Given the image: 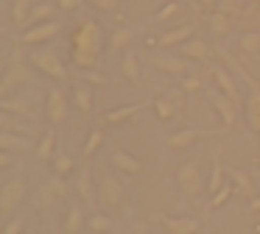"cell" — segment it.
Here are the masks:
<instances>
[{
    "label": "cell",
    "instance_id": "obj_43",
    "mask_svg": "<svg viewBox=\"0 0 260 234\" xmlns=\"http://www.w3.org/2000/svg\"><path fill=\"white\" fill-rule=\"evenodd\" d=\"M95 9H101V11H118V6H120V0H90Z\"/></svg>",
    "mask_w": 260,
    "mask_h": 234
},
{
    "label": "cell",
    "instance_id": "obj_45",
    "mask_svg": "<svg viewBox=\"0 0 260 234\" xmlns=\"http://www.w3.org/2000/svg\"><path fill=\"white\" fill-rule=\"evenodd\" d=\"M3 128H14V117L6 114V111H0V131Z\"/></svg>",
    "mask_w": 260,
    "mask_h": 234
},
{
    "label": "cell",
    "instance_id": "obj_46",
    "mask_svg": "<svg viewBox=\"0 0 260 234\" xmlns=\"http://www.w3.org/2000/svg\"><path fill=\"white\" fill-rule=\"evenodd\" d=\"M9 165H12V153H9V150H0V170L9 167Z\"/></svg>",
    "mask_w": 260,
    "mask_h": 234
},
{
    "label": "cell",
    "instance_id": "obj_51",
    "mask_svg": "<svg viewBox=\"0 0 260 234\" xmlns=\"http://www.w3.org/2000/svg\"><path fill=\"white\" fill-rule=\"evenodd\" d=\"M218 3H221V11H224L226 6H232V0H218Z\"/></svg>",
    "mask_w": 260,
    "mask_h": 234
},
{
    "label": "cell",
    "instance_id": "obj_27",
    "mask_svg": "<svg viewBox=\"0 0 260 234\" xmlns=\"http://www.w3.org/2000/svg\"><path fill=\"white\" fill-rule=\"evenodd\" d=\"M48 20H53V6L42 0V3H34L28 20H25V28H28V25H37V22H48Z\"/></svg>",
    "mask_w": 260,
    "mask_h": 234
},
{
    "label": "cell",
    "instance_id": "obj_2",
    "mask_svg": "<svg viewBox=\"0 0 260 234\" xmlns=\"http://www.w3.org/2000/svg\"><path fill=\"white\" fill-rule=\"evenodd\" d=\"M28 61H31V67H37V70L42 72V75L53 78V81H68V67H64L62 56H59L56 50L40 48V45H37L28 53Z\"/></svg>",
    "mask_w": 260,
    "mask_h": 234
},
{
    "label": "cell",
    "instance_id": "obj_39",
    "mask_svg": "<svg viewBox=\"0 0 260 234\" xmlns=\"http://www.w3.org/2000/svg\"><path fill=\"white\" fill-rule=\"evenodd\" d=\"M179 9H182V6L176 3V0H171V3H165L162 9L157 11V17H154V20H157V22H168L174 14H179Z\"/></svg>",
    "mask_w": 260,
    "mask_h": 234
},
{
    "label": "cell",
    "instance_id": "obj_40",
    "mask_svg": "<svg viewBox=\"0 0 260 234\" xmlns=\"http://www.w3.org/2000/svg\"><path fill=\"white\" fill-rule=\"evenodd\" d=\"M79 75H81V81L95 84V87H107V84H109V78L101 75V72H95V70H79Z\"/></svg>",
    "mask_w": 260,
    "mask_h": 234
},
{
    "label": "cell",
    "instance_id": "obj_33",
    "mask_svg": "<svg viewBox=\"0 0 260 234\" xmlns=\"http://www.w3.org/2000/svg\"><path fill=\"white\" fill-rule=\"evenodd\" d=\"M31 9H34L31 0H12V20H14V25H25Z\"/></svg>",
    "mask_w": 260,
    "mask_h": 234
},
{
    "label": "cell",
    "instance_id": "obj_19",
    "mask_svg": "<svg viewBox=\"0 0 260 234\" xmlns=\"http://www.w3.org/2000/svg\"><path fill=\"white\" fill-rule=\"evenodd\" d=\"M25 148H31V139L25 137V134H17V131H12V128H3L0 131V150H25Z\"/></svg>",
    "mask_w": 260,
    "mask_h": 234
},
{
    "label": "cell",
    "instance_id": "obj_49",
    "mask_svg": "<svg viewBox=\"0 0 260 234\" xmlns=\"http://www.w3.org/2000/svg\"><path fill=\"white\" fill-rule=\"evenodd\" d=\"M252 212H260V198H252Z\"/></svg>",
    "mask_w": 260,
    "mask_h": 234
},
{
    "label": "cell",
    "instance_id": "obj_17",
    "mask_svg": "<svg viewBox=\"0 0 260 234\" xmlns=\"http://www.w3.org/2000/svg\"><path fill=\"white\" fill-rule=\"evenodd\" d=\"M40 192H42V204H56V201H62L68 195V184H64L62 176H51L42 184Z\"/></svg>",
    "mask_w": 260,
    "mask_h": 234
},
{
    "label": "cell",
    "instance_id": "obj_8",
    "mask_svg": "<svg viewBox=\"0 0 260 234\" xmlns=\"http://www.w3.org/2000/svg\"><path fill=\"white\" fill-rule=\"evenodd\" d=\"M45 114L53 126L68 120V95L59 87H48V100H45Z\"/></svg>",
    "mask_w": 260,
    "mask_h": 234
},
{
    "label": "cell",
    "instance_id": "obj_48",
    "mask_svg": "<svg viewBox=\"0 0 260 234\" xmlns=\"http://www.w3.org/2000/svg\"><path fill=\"white\" fill-rule=\"evenodd\" d=\"M193 3H199V6H207V9H210V6H215L218 0H193Z\"/></svg>",
    "mask_w": 260,
    "mask_h": 234
},
{
    "label": "cell",
    "instance_id": "obj_5",
    "mask_svg": "<svg viewBox=\"0 0 260 234\" xmlns=\"http://www.w3.org/2000/svg\"><path fill=\"white\" fill-rule=\"evenodd\" d=\"M59 31H62V25H59L56 20L37 22V25H28L23 33H20V42H23V45H31V48H37V45H42V42H48V39H53Z\"/></svg>",
    "mask_w": 260,
    "mask_h": 234
},
{
    "label": "cell",
    "instance_id": "obj_15",
    "mask_svg": "<svg viewBox=\"0 0 260 234\" xmlns=\"http://www.w3.org/2000/svg\"><path fill=\"white\" fill-rule=\"evenodd\" d=\"M76 195H79L84 204H92L95 201V184H92V173L90 167H79V173H76Z\"/></svg>",
    "mask_w": 260,
    "mask_h": 234
},
{
    "label": "cell",
    "instance_id": "obj_34",
    "mask_svg": "<svg viewBox=\"0 0 260 234\" xmlns=\"http://www.w3.org/2000/svg\"><path fill=\"white\" fill-rule=\"evenodd\" d=\"M81 226H84V212H81V206H70L68 217H64V231L76 234Z\"/></svg>",
    "mask_w": 260,
    "mask_h": 234
},
{
    "label": "cell",
    "instance_id": "obj_55",
    "mask_svg": "<svg viewBox=\"0 0 260 234\" xmlns=\"http://www.w3.org/2000/svg\"><path fill=\"white\" fill-rule=\"evenodd\" d=\"M109 234H112V231H109Z\"/></svg>",
    "mask_w": 260,
    "mask_h": 234
},
{
    "label": "cell",
    "instance_id": "obj_23",
    "mask_svg": "<svg viewBox=\"0 0 260 234\" xmlns=\"http://www.w3.org/2000/svg\"><path fill=\"white\" fill-rule=\"evenodd\" d=\"M56 131H53V128H48L45 134H42V139L40 142H37V159H42V162H51L53 159V153H56Z\"/></svg>",
    "mask_w": 260,
    "mask_h": 234
},
{
    "label": "cell",
    "instance_id": "obj_54",
    "mask_svg": "<svg viewBox=\"0 0 260 234\" xmlns=\"http://www.w3.org/2000/svg\"><path fill=\"white\" fill-rule=\"evenodd\" d=\"M257 165H260V156H257Z\"/></svg>",
    "mask_w": 260,
    "mask_h": 234
},
{
    "label": "cell",
    "instance_id": "obj_53",
    "mask_svg": "<svg viewBox=\"0 0 260 234\" xmlns=\"http://www.w3.org/2000/svg\"><path fill=\"white\" fill-rule=\"evenodd\" d=\"M238 3H246V0H238Z\"/></svg>",
    "mask_w": 260,
    "mask_h": 234
},
{
    "label": "cell",
    "instance_id": "obj_16",
    "mask_svg": "<svg viewBox=\"0 0 260 234\" xmlns=\"http://www.w3.org/2000/svg\"><path fill=\"white\" fill-rule=\"evenodd\" d=\"M182 56H185V59H190V61H210L213 50H210V45L204 42V39L190 36L185 45H182Z\"/></svg>",
    "mask_w": 260,
    "mask_h": 234
},
{
    "label": "cell",
    "instance_id": "obj_41",
    "mask_svg": "<svg viewBox=\"0 0 260 234\" xmlns=\"http://www.w3.org/2000/svg\"><path fill=\"white\" fill-rule=\"evenodd\" d=\"M23 228H25V217L17 215V217H12V220L3 226V234H23Z\"/></svg>",
    "mask_w": 260,
    "mask_h": 234
},
{
    "label": "cell",
    "instance_id": "obj_56",
    "mask_svg": "<svg viewBox=\"0 0 260 234\" xmlns=\"http://www.w3.org/2000/svg\"><path fill=\"white\" fill-rule=\"evenodd\" d=\"M257 11H260V9H257Z\"/></svg>",
    "mask_w": 260,
    "mask_h": 234
},
{
    "label": "cell",
    "instance_id": "obj_12",
    "mask_svg": "<svg viewBox=\"0 0 260 234\" xmlns=\"http://www.w3.org/2000/svg\"><path fill=\"white\" fill-rule=\"evenodd\" d=\"M154 67H159L162 72H171V75H185L187 67H190V59L185 56H174V53H159L154 56Z\"/></svg>",
    "mask_w": 260,
    "mask_h": 234
},
{
    "label": "cell",
    "instance_id": "obj_26",
    "mask_svg": "<svg viewBox=\"0 0 260 234\" xmlns=\"http://www.w3.org/2000/svg\"><path fill=\"white\" fill-rule=\"evenodd\" d=\"M51 167H53V176H62L64 178V176H70V173H73L76 162H73V156L56 150V153H53V159H51Z\"/></svg>",
    "mask_w": 260,
    "mask_h": 234
},
{
    "label": "cell",
    "instance_id": "obj_6",
    "mask_svg": "<svg viewBox=\"0 0 260 234\" xmlns=\"http://www.w3.org/2000/svg\"><path fill=\"white\" fill-rule=\"evenodd\" d=\"M120 201H123V184L115 176H104L101 184H98V204L109 212V209H118Z\"/></svg>",
    "mask_w": 260,
    "mask_h": 234
},
{
    "label": "cell",
    "instance_id": "obj_4",
    "mask_svg": "<svg viewBox=\"0 0 260 234\" xmlns=\"http://www.w3.org/2000/svg\"><path fill=\"white\" fill-rule=\"evenodd\" d=\"M176 184H179V189L185 195H190V198H196V195L202 192L204 178H202V170H199L196 162H185V165L176 170Z\"/></svg>",
    "mask_w": 260,
    "mask_h": 234
},
{
    "label": "cell",
    "instance_id": "obj_42",
    "mask_svg": "<svg viewBox=\"0 0 260 234\" xmlns=\"http://www.w3.org/2000/svg\"><path fill=\"white\" fill-rule=\"evenodd\" d=\"M199 89H202V78L199 75H187L185 81H182V92L193 95V92H199Z\"/></svg>",
    "mask_w": 260,
    "mask_h": 234
},
{
    "label": "cell",
    "instance_id": "obj_50",
    "mask_svg": "<svg viewBox=\"0 0 260 234\" xmlns=\"http://www.w3.org/2000/svg\"><path fill=\"white\" fill-rule=\"evenodd\" d=\"M3 75H6V61L0 59V81H3Z\"/></svg>",
    "mask_w": 260,
    "mask_h": 234
},
{
    "label": "cell",
    "instance_id": "obj_29",
    "mask_svg": "<svg viewBox=\"0 0 260 234\" xmlns=\"http://www.w3.org/2000/svg\"><path fill=\"white\" fill-rule=\"evenodd\" d=\"M120 70L129 78L132 84H140V59L135 53H123V61H120Z\"/></svg>",
    "mask_w": 260,
    "mask_h": 234
},
{
    "label": "cell",
    "instance_id": "obj_10",
    "mask_svg": "<svg viewBox=\"0 0 260 234\" xmlns=\"http://www.w3.org/2000/svg\"><path fill=\"white\" fill-rule=\"evenodd\" d=\"M213 106H215V111H218V117H221V123H224V128H232L238 123V109H235V100L232 98H226L224 92H213Z\"/></svg>",
    "mask_w": 260,
    "mask_h": 234
},
{
    "label": "cell",
    "instance_id": "obj_11",
    "mask_svg": "<svg viewBox=\"0 0 260 234\" xmlns=\"http://www.w3.org/2000/svg\"><path fill=\"white\" fill-rule=\"evenodd\" d=\"M213 81H215V87H218L226 98L235 100V103H241V100H243L241 98V89H238L235 78H232V72H230V67H213Z\"/></svg>",
    "mask_w": 260,
    "mask_h": 234
},
{
    "label": "cell",
    "instance_id": "obj_13",
    "mask_svg": "<svg viewBox=\"0 0 260 234\" xmlns=\"http://www.w3.org/2000/svg\"><path fill=\"white\" fill-rule=\"evenodd\" d=\"M159 223L168 228L171 234H196L202 228V223L196 217H171V215H159Z\"/></svg>",
    "mask_w": 260,
    "mask_h": 234
},
{
    "label": "cell",
    "instance_id": "obj_25",
    "mask_svg": "<svg viewBox=\"0 0 260 234\" xmlns=\"http://www.w3.org/2000/svg\"><path fill=\"white\" fill-rule=\"evenodd\" d=\"M207 25H210V33H213V36H226V33H230V17H226V11H221V9L213 11Z\"/></svg>",
    "mask_w": 260,
    "mask_h": 234
},
{
    "label": "cell",
    "instance_id": "obj_1",
    "mask_svg": "<svg viewBox=\"0 0 260 234\" xmlns=\"http://www.w3.org/2000/svg\"><path fill=\"white\" fill-rule=\"evenodd\" d=\"M104 53V28L95 20H81L70 39V56L79 70H95Z\"/></svg>",
    "mask_w": 260,
    "mask_h": 234
},
{
    "label": "cell",
    "instance_id": "obj_35",
    "mask_svg": "<svg viewBox=\"0 0 260 234\" xmlns=\"http://www.w3.org/2000/svg\"><path fill=\"white\" fill-rule=\"evenodd\" d=\"M129 42H132V31H129V28H115V31L109 33V48H112V50H123Z\"/></svg>",
    "mask_w": 260,
    "mask_h": 234
},
{
    "label": "cell",
    "instance_id": "obj_52",
    "mask_svg": "<svg viewBox=\"0 0 260 234\" xmlns=\"http://www.w3.org/2000/svg\"><path fill=\"white\" fill-rule=\"evenodd\" d=\"M0 36H3V28H0Z\"/></svg>",
    "mask_w": 260,
    "mask_h": 234
},
{
    "label": "cell",
    "instance_id": "obj_21",
    "mask_svg": "<svg viewBox=\"0 0 260 234\" xmlns=\"http://www.w3.org/2000/svg\"><path fill=\"white\" fill-rule=\"evenodd\" d=\"M0 111H6L12 117H31L34 109L25 98H0Z\"/></svg>",
    "mask_w": 260,
    "mask_h": 234
},
{
    "label": "cell",
    "instance_id": "obj_9",
    "mask_svg": "<svg viewBox=\"0 0 260 234\" xmlns=\"http://www.w3.org/2000/svg\"><path fill=\"white\" fill-rule=\"evenodd\" d=\"M243 114H246L249 131L260 134V84L257 81L249 87V95H246V100H243Z\"/></svg>",
    "mask_w": 260,
    "mask_h": 234
},
{
    "label": "cell",
    "instance_id": "obj_20",
    "mask_svg": "<svg viewBox=\"0 0 260 234\" xmlns=\"http://www.w3.org/2000/svg\"><path fill=\"white\" fill-rule=\"evenodd\" d=\"M112 165L118 167V170L129 173V176H137V173L143 170V162L137 159V156H132L129 150H120V148L112 153Z\"/></svg>",
    "mask_w": 260,
    "mask_h": 234
},
{
    "label": "cell",
    "instance_id": "obj_37",
    "mask_svg": "<svg viewBox=\"0 0 260 234\" xmlns=\"http://www.w3.org/2000/svg\"><path fill=\"white\" fill-rule=\"evenodd\" d=\"M101 145H104V131L101 128H92L90 137H87V142H84V156H92Z\"/></svg>",
    "mask_w": 260,
    "mask_h": 234
},
{
    "label": "cell",
    "instance_id": "obj_47",
    "mask_svg": "<svg viewBox=\"0 0 260 234\" xmlns=\"http://www.w3.org/2000/svg\"><path fill=\"white\" fill-rule=\"evenodd\" d=\"M135 234H148L146 223H137V226H135Z\"/></svg>",
    "mask_w": 260,
    "mask_h": 234
},
{
    "label": "cell",
    "instance_id": "obj_14",
    "mask_svg": "<svg viewBox=\"0 0 260 234\" xmlns=\"http://www.w3.org/2000/svg\"><path fill=\"white\" fill-rule=\"evenodd\" d=\"M28 70H25L20 61H14L12 67H6V75H3V81H0V95H6V92H12L14 87H20V84H25L28 81Z\"/></svg>",
    "mask_w": 260,
    "mask_h": 234
},
{
    "label": "cell",
    "instance_id": "obj_18",
    "mask_svg": "<svg viewBox=\"0 0 260 234\" xmlns=\"http://www.w3.org/2000/svg\"><path fill=\"white\" fill-rule=\"evenodd\" d=\"M146 106H151V100H146V103H129V106H118V109L107 111V114L101 117V123H126L132 120L135 114H140Z\"/></svg>",
    "mask_w": 260,
    "mask_h": 234
},
{
    "label": "cell",
    "instance_id": "obj_36",
    "mask_svg": "<svg viewBox=\"0 0 260 234\" xmlns=\"http://www.w3.org/2000/svg\"><path fill=\"white\" fill-rule=\"evenodd\" d=\"M235 192V184H230V181H224V187L218 189V192H213L210 195V206L213 209H218V206H224L226 201H230V195Z\"/></svg>",
    "mask_w": 260,
    "mask_h": 234
},
{
    "label": "cell",
    "instance_id": "obj_22",
    "mask_svg": "<svg viewBox=\"0 0 260 234\" xmlns=\"http://www.w3.org/2000/svg\"><path fill=\"white\" fill-rule=\"evenodd\" d=\"M187 36H193V25H179V28H171L159 36V48H174V45H185Z\"/></svg>",
    "mask_w": 260,
    "mask_h": 234
},
{
    "label": "cell",
    "instance_id": "obj_38",
    "mask_svg": "<svg viewBox=\"0 0 260 234\" xmlns=\"http://www.w3.org/2000/svg\"><path fill=\"white\" fill-rule=\"evenodd\" d=\"M238 45H241L246 53H257V50H260V33H254V31L243 33V36L238 39Z\"/></svg>",
    "mask_w": 260,
    "mask_h": 234
},
{
    "label": "cell",
    "instance_id": "obj_32",
    "mask_svg": "<svg viewBox=\"0 0 260 234\" xmlns=\"http://www.w3.org/2000/svg\"><path fill=\"white\" fill-rule=\"evenodd\" d=\"M151 106H154V111H157V117L162 123H168V120H174V114H176V103L171 98H157V100H151Z\"/></svg>",
    "mask_w": 260,
    "mask_h": 234
},
{
    "label": "cell",
    "instance_id": "obj_7",
    "mask_svg": "<svg viewBox=\"0 0 260 234\" xmlns=\"http://www.w3.org/2000/svg\"><path fill=\"white\" fill-rule=\"evenodd\" d=\"M215 134H221V131H213V128H182V131L168 134V137H165V145H168L171 150H185V148H190L196 139L215 137Z\"/></svg>",
    "mask_w": 260,
    "mask_h": 234
},
{
    "label": "cell",
    "instance_id": "obj_31",
    "mask_svg": "<svg viewBox=\"0 0 260 234\" xmlns=\"http://www.w3.org/2000/svg\"><path fill=\"white\" fill-rule=\"evenodd\" d=\"M224 187V165H221V159L215 156L213 159V170H210V178H207V192H218V189Z\"/></svg>",
    "mask_w": 260,
    "mask_h": 234
},
{
    "label": "cell",
    "instance_id": "obj_28",
    "mask_svg": "<svg viewBox=\"0 0 260 234\" xmlns=\"http://www.w3.org/2000/svg\"><path fill=\"white\" fill-rule=\"evenodd\" d=\"M73 103H76V109L84 111V114L92 109V92H90L87 84H76L73 87Z\"/></svg>",
    "mask_w": 260,
    "mask_h": 234
},
{
    "label": "cell",
    "instance_id": "obj_24",
    "mask_svg": "<svg viewBox=\"0 0 260 234\" xmlns=\"http://www.w3.org/2000/svg\"><path fill=\"white\" fill-rule=\"evenodd\" d=\"M230 181L235 184V189L241 195H246V198H254V189H252V178L246 176L243 170H238V167H230Z\"/></svg>",
    "mask_w": 260,
    "mask_h": 234
},
{
    "label": "cell",
    "instance_id": "obj_30",
    "mask_svg": "<svg viewBox=\"0 0 260 234\" xmlns=\"http://www.w3.org/2000/svg\"><path fill=\"white\" fill-rule=\"evenodd\" d=\"M87 226H90V231H95V234H109L115 228V220L109 215H104V212H98V215L87 217Z\"/></svg>",
    "mask_w": 260,
    "mask_h": 234
},
{
    "label": "cell",
    "instance_id": "obj_44",
    "mask_svg": "<svg viewBox=\"0 0 260 234\" xmlns=\"http://www.w3.org/2000/svg\"><path fill=\"white\" fill-rule=\"evenodd\" d=\"M56 6L62 11H79L81 9V0H56Z\"/></svg>",
    "mask_w": 260,
    "mask_h": 234
},
{
    "label": "cell",
    "instance_id": "obj_3",
    "mask_svg": "<svg viewBox=\"0 0 260 234\" xmlns=\"http://www.w3.org/2000/svg\"><path fill=\"white\" fill-rule=\"evenodd\" d=\"M25 201V178L23 176H12L0 184V212L14 215Z\"/></svg>",
    "mask_w": 260,
    "mask_h": 234
}]
</instances>
